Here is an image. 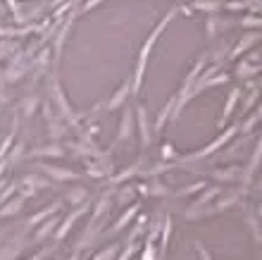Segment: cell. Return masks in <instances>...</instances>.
Listing matches in <instances>:
<instances>
[{"label":"cell","instance_id":"1","mask_svg":"<svg viewBox=\"0 0 262 260\" xmlns=\"http://www.w3.org/2000/svg\"><path fill=\"white\" fill-rule=\"evenodd\" d=\"M179 12L177 7H172L169 12H167V17L162 22H160L158 27L152 29V34L145 38V43H143V48H141V55H138V69H136V91H138V86H141V79H143V67H145V62H148V55H150V50H152V46H155V41L160 38V34H162V29L172 22V17Z\"/></svg>","mask_w":262,"mask_h":260},{"label":"cell","instance_id":"2","mask_svg":"<svg viewBox=\"0 0 262 260\" xmlns=\"http://www.w3.org/2000/svg\"><path fill=\"white\" fill-rule=\"evenodd\" d=\"M236 131H238V129H236V127H231V129H229V131H224V134H222V136L217 138V141H212V144L207 146V148H203V151H200V153H195L193 157H205V155H210V153H212V151H217V148H220L222 144H227V141H229V138H231V136H234Z\"/></svg>","mask_w":262,"mask_h":260},{"label":"cell","instance_id":"3","mask_svg":"<svg viewBox=\"0 0 262 260\" xmlns=\"http://www.w3.org/2000/svg\"><path fill=\"white\" fill-rule=\"evenodd\" d=\"M238 96H241V89H234V93H231V96H229V101H227V108H224V115H222V119H220V127H224V124H227V119L231 117V110H234Z\"/></svg>","mask_w":262,"mask_h":260},{"label":"cell","instance_id":"4","mask_svg":"<svg viewBox=\"0 0 262 260\" xmlns=\"http://www.w3.org/2000/svg\"><path fill=\"white\" fill-rule=\"evenodd\" d=\"M195 10H210V12H214V10H220V3H212V0H198V3H193Z\"/></svg>","mask_w":262,"mask_h":260},{"label":"cell","instance_id":"5","mask_svg":"<svg viewBox=\"0 0 262 260\" xmlns=\"http://www.w3.org/2000/svg\"><path fill=\"white\" fill-rule=\"evenodd\" d=\"M138 119H141V129H143V141H148V122H145V110L138 108Z\"/></svg>","mask_w":262,"mask_h":260},{"label":"cell","instance_id":"6","mask_svg":"<svg viewBox=\"0 0 262 260\" xmlns=\"http://www.w3.org/2000/svg\"><path fill=\"white\" fill-rule=\"evenodd\" d=\"M260 160H262V136H260V141H257V151H255V155H253V163H250V172H255Z\"/></svg>","mask_w":262,"mask_h":260},{"label":"cell","instance_id":"7","mask_svg":"<svg viewBox=\"0 0 262 260\" xmlns=\"http://www.w3.org/2000/svg\"><path fill=\"white\" fill-rule=\"evenodd\" d=\"M253 41H255V36H248V38H243V41L238 43V48H236V50H234V53H231V55H234V57H236V55H241L243 50L248 48V46H250V43H253Z\"/></svg>","mask_w":262,"mask_h":260},{"label":"cell","instance_id":"8","mask_svg":"<svg viewBox=\"0 0 262 260\" xmlns=\"http://www.w3.org/2000/svg\"><path fill=\"white\" fill-rule=\"evenodd\" d=\"M124 96H126V86H124V89H119L117 93H115V98H112L110 108H117V103H122V101H124Z\"/></svg>","mask_w":262,"mask_h":260},{"label":"cell","instance_id":"9","mask_svg":"<svg viewBox=\"0 0 262 260\" xmlns=\"http://www.w3.org/2000/svg\"><path fill=\"white\" fill-rule=\"evenodd\" d=\"M243 24H246V27H262V19H243Z\"/></svg>","mask_w":262,"mask_h":260},{"label":"cell","instance_id":"10","mask_svg":"<svg viewBox=\"0 0 262 260\" xmlns=\"http://www.w3.org/2000/svg\"><path fill=\"white\" fill-rule=\"evenodd\" d=\"M131 253H134V251H131V248H126V253H124V255H122V260H126V258H129V255H131Z\"/></svg>","mask_w":262,"mask_h":260},{"label":"cell","instance_id":"11","mask_svg":"<svg viewBox=\"0 0 262 260\" xmlns=\"http://www.w3.org/2000/svg\"><path fill=\"white\" fill-rule=\"evenodd\" d=\"M200 253H203V258H205V260H210V255H207L205 251H203V248H200Z\"/></svg>","mask_w":262,"mask_h":260}]
</instances>
